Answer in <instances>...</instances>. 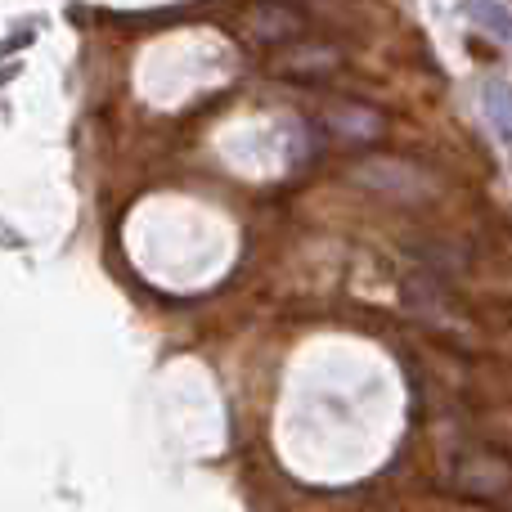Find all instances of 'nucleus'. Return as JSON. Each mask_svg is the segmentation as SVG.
<instances>
[{"instance_id": "obj_1", "label": "nucleus", "mask_w": 512, "mask_h": 512, "mask_svg": "<svg viewBox=\"0 0 512 512\" xmlns=\"http://www.w3.org/2000/svg\"><path fill=\"white\" fill-rule=\"evenodd\" d=\"M454 486L463 490V495H472V499H490V504H499L504 508L508 504V490H512V481H508V463L499 459V454H459L454 459Z\"/></svg>"}, {"instance_id": "obj_2", "label": "nucleus", "mask_w": 512, "mask_h": 512, "mask_svg": "<svg viewBox=\"0 0 512 512\" xmlns=\"http://www.w3.org/2000/svg\"><path fill=\"white\" fill-rule=\"evenodd\" d=\"M248 32L265 45H288L306 36V14L288 0H252L248 9Z\"/></svg>"}]
</instances>
